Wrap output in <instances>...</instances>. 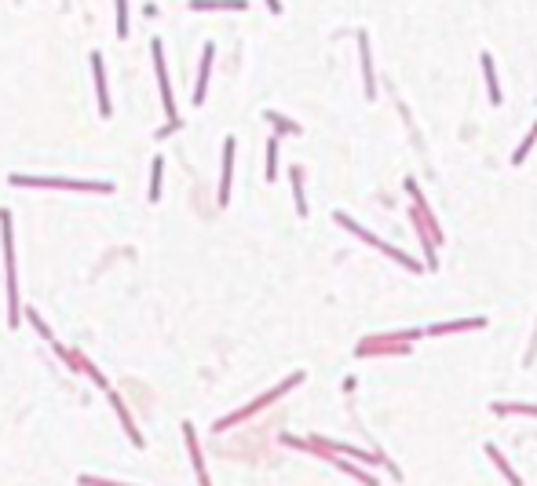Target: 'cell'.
<instances>
[{
	"label": "cell",
	"instance_id": "6da1fadb",
	"mask_svg": "<svg viewBox=\"0 0 537 486\" xmlns=\"http://www.w3.org/2000/svg\"><path fill=\"white\" fill-rule=\"evenodd\" d=\"M15 187H59V190H95V194H113L110 183H84V179H33V176H11Z\"/></svg>",
	"mask_w": 537,
	"mask_h": 486
},
{
	"label": "cell",
	"instance_id": "7a4b0ae2",
	"mask_svg": "<svg viewBox=\"0 0 537 486\" xmlns=\"http://www.w3.org/2000/svg\"><path fill=\"white\" fill-rule=\"evenodd\" d=\"M292 384H300V373H296V377H289L285 384H278V388H274L271 395H263V399H256L252 406H245V409H238V413H234V417H223V420H220V424H216V431H227L230 424H234V420H241V417H249V413H256V409H260V406H267V402H271V399H278V395H285V391L292 388Z\"/></svg>",
	"mask_w": 537,
	"mask_h": 486
},
{
	"label": "cell",
	"instance_id": "3957f363",
	"mask_svg": "<svg viewBox=\"0 0 537 486\" xmlns=\"http://www.w3.org/2000/svg\"><path fill=\"white\" fill-rule=\"evenodd\" d=\"M153 70L161 77V99H164V110H169V118L176 121V102H172V88H169V73H164V51H161V41H153Z\"/></svg>",
	"mask_w": 537,
	"mask_h": 486
},
{
	"label": "cell",
	"instance_id": "277c9868",
	"mask_svg": "<svg viewBox=\"0 0 537 486\" xmlns=\"http://www.w3.org/2000/svg\"><path fill=\"white\" fill-rule=\"evenodd\" d=\"M92 70H95V88H99V110L102 118H110V95H106V73H102V59L92 55Z\"/></svg>",
	"mask_w": 537,
	"mask_h": 486
},
{
	"label": "cell",
	"instance_id": "5b68a950",
	"mask_svg": "<svg viewBox=\"0 0 537 486\" xmlns=\"http://www.w3.org/2000/svg\"><path fill=\"white\" fill-rule=\"evenodd\" d=\"M230 165H234V139H227V147H223V179H220V205H227V198H230Z\"/></svg>",
	"mask_w": 537,
	"mask_h": 486
},
{
	"label": "cell",
	"instance_id": "8992f818",
	"mask_svg": "<svg viewBox=\"0 0 537 486\" xmlns=\"http://www.w3.org/2000/svg\"><path fill=\"white\" fill-rule=\"evenodd\" d=\"M194 11H241L245 0H190Z\"/></svg>",
	"mask_w": 537,
	"mask_h": 486
},
{
	"label": "cell",
	"instance_id": "52a82bcc",
	"mask_svg": "<svg viewBox=\"0 0 537 486\" xmlns=\"http://www.w3.org/2000/svg\"><path fill=\"white\" fill-rule=\"evenodd\" d=\"M209 70H212V44H205L201 51V73H198V88H194V102L205 99V84H209Z\"/></svg>",
	"mask_w": 537,
	"mask_h": 486
},
{
	"label": "cell",
	"instance_id": "ba28073f",
	"mask_svg": "<svg viewBox=\"0 0 537 486\" xmlns=\"http://www.w3.org/2000/svg\"><path fill=\"white\" fill-rule=\"evenodd\" d=\"M482 73H486V88H490V102H501V84H497V70L490 55H482Z\"/></svg>",
	"mask_w": 537,
	"mask_h": 486
},
{
	"label": "cell",
	"instance_id": "9c48e42d",
	"mask_svg": "<svg viewBox=\"0 0 537 486\" xmlns=\"http://www.w3.org/2000/svg\"><path fill=\"white\" fill-rule=\"evenodd\" d=\"M486 454H490V457H493V465H497V468H501V471H505V479H508L511 486H522V479H519V476H516V471H511V468H508V460H505V454H501V450H497V446H486Z\"/></svg>",
	"mask_w": 537,
	"mask_h": 486
},
{
	"label": "cell",
	"instance_id": "30bf717a",
	"mask_svg": "<svg viewBox=\"0 0 537 486\" xmlns=\"http://www.w3.org/2000/svg\"><path fill=\"white\" fill-rule=\"evenodd\" d=\"M358 51H362V73H366V95H373V62H369V44L358 37Z\"/></svg>",
	"mask_w": 537,
	"mask_h": 486
},
{
	"label": "cell",
	"instance_id": "8fae6325",
	"mask_svg": "<svg viewBox=\"0 0 537 486\" xmlns=\"http://www.w3.org/2000/svg\"><path fill=\"white\" fill-rule=\"evenodd\" d=\"M482 326V318H475V322H450V326H431L428 333H457V329H475Z\"/></svg>",
	"mask_w": 537,
	"mask_h": 486
},
{
	"label": "cell",
	"instance_id": "7c38bea8",
	"mask_svg": "<svg viewBox=\"0 0 537 486\" xmlns=\"http://www.w3.org/2000/svg\"><path fill=\"white\" fill-rule=\"evenodd\" d=\"M161 165H164L161 158L153 161V179H150V201H158V198H161Z\"/></svg>",
	"mask_w": 537,
	"mask_h": 486
},
{
	"label": "cell",
	"instance_id": "4fadbf2b",
	"mask_svg": "<svg viewBox=\"0 0 537 486\" xmlns=\"http://www.w3.org/2000/svg\"><path fill=\"white\" fill-rule=\"evenodd\" d=\"M278 176V143L271 139V147H267V179Z\"/></svg>",
	"mask_w": 537,
	"mask_h": 486
},
{
	"label": "cell",
	"instance_id": "5bb4252c",
	"mask_svg": "<svg viewBox=\"0 0 537 486\" xmlns=\"http://www.w3.org/2000/svg\"><path fill=\"white\" fill-rule=\"evenodd\" d=\"M117 33H128V0H117Z\"/></svg>",
	"mask_w": 537,
	"mask_h": 486
},
{
	"label": "cell",
	"instance_id": "9a60e30c",
	"mask_svg": "<svg viewBox=\"0 0 537 486\" xmlns=\"http://www.w3.org/2000/svg\"><path fill=\"white\" fill-rule=\"evenodd\" d=\"M292 190H296V209L303 216L307 212V201H303V190H300V169H292Z\"/></svg>",
	"mask_w": 537,
	"mask_h": 486
},
{
	"label": "cell",
	"instance_id": "2e32d148",
	"mask_svg": "<svg viewBox=\"0 0 537 486\" xmlns=\"http://www.w3.org/2000/svg\"><path fill=\"white\" fill-rule=\"evenodd\" d=\"M534 139H537V124L530 128V135H527V143H522V147L516 150V158H511V161H516V165H522V158H527V150L534 147Z\"/></svg>",
	"mask_w": 537,
	"mask_h": 486
},
{
	"label": "cell",
	"instance_id": "e0dca14e",
	"mask_svg": "<svg viewBox=\"0 0 537 486\" xmlns=\"http://www.w3.org/2000/svg\"><path fill=\"white\" fill-rule=\"evenodd\" d=\"M493 409H497V413H534L537 417V406H501V402H497Z\"/></svg>",
	"mask_w": 537,
	"mask_h": 486
},
{
	"label": "cell",
	"instance_id": "ac0fdd59",
	"mask_svg": "<svg viewBox=\"0 0 537 486\" xmlns=\"http://www.w3.org/2000/svg\"><path fill=\"white\" fill-rule=\"evenodd\" d=\"M267 118H271L278 128H285V132H300V128L296 124H292V121H285V118H278V113H267Z\"/></svg>",
	"mask_w": 537,
	"mask_h": 486
},
{
	"label": "cell",
	"instance_id": "d6986e66",
	"mask_svg": "<svg viewBox=\"0 0 537 486\" xmlns=\"http://www.w3.org/2000/svg\"><path fill=\"white\" fill-rule=\"evenodd\" d=\"M81 486H121V483H99V479H88V476H84Z\"/></svg>",
	"mask_w": 537,
	"mask_h": 486
},
{
	"label": "cell",
	"instance_id": "ffe728a7",
	"mask_svg": "<svg viewBox=\"0 0 537 486\" xmlns=\"http://www.w3.org/2000/svg\"><path fill=\"white\" fill-rule=\"evenodd\" d=\"M267 4H271V11H281V4H278V0H267Z\"/></svg>",
	"mask_w": 537,
	"mask_h": 486
}]
</instances>
